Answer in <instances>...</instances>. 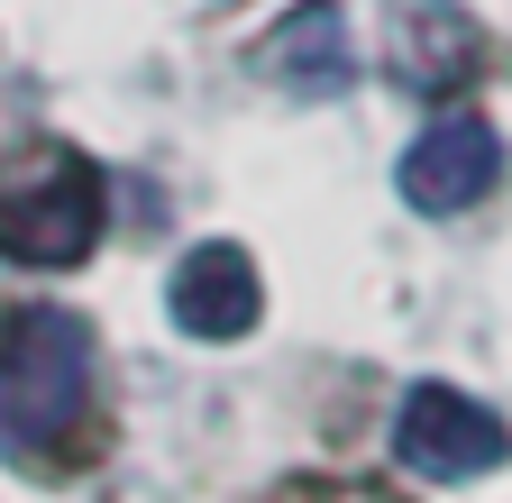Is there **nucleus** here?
Instances as JSON below:
<instances>
[{
  "instance_id": "nucleus-5",
  "label": "nucleus",
  "mask_w": 512,
  "mask_h": 503,
  "mask_svg": "<svg viewBox=\"0 0 512 503\" xmlns=\"http://www.w3.org/2000/svg\"><path fill=\"white\" fill-rule=\"evenodd\" d=\"M165 311H174V330H183V339H247L256 321H266L256 257H247V247H229V238H202V247L174 266Z\"/></svg>"
},
{
  "instance_id": "nucleus-2",
  "label": "nucleus",
  "mask_w": 512,
  "mask_h": 503,
  "mask_svg": "<svg viewBox=\"0 0 512 503\" xmlns=\"http://www.w3.org/2000/svg\"><path fill=\"white\" fill-rule=\"evenodd\" d=\"M101 247V165L74 147H37L0 174V257L10 266H83Z\"/></svg>"
},
{
  "instance_id": "nucleus-4",
  "label": "nucleus",
  "mask_w": 512,
  "mask_h": 503,
  "mask_svg": "<svg viewBox=\"0 0 512 503\" xmlns=\"http://www.w3.org/2000/svg\"><path fill=\"white\" fill-rule=\"evenodd\" d=\"M394 183H403V202L430 211V220L485 202L494 183H503V138H494V119H476V110H439L430 129L403 147V174H394Z\"/></svg>"
},
{
  "instance_id": "nucleus-1",
  "label": "nucleus",
  "mask_w": 512,
  "mask_h": 503,
  "mask_svg": "<svg viewBox=\"0 0 512 503\" xmlns=\"http://www.w3.org/2000/svg\"><path fill=\"white\" fill-rule=\"evenodd\" d=\"M92 403V330L55 302L0 321V449H55Z\"/></svg>"
},
{
  "instance_id": "nucleus-3",
  "label": "nucleus",
  "mask_w": 512,
  "mask_h": 503,
  "mask_svg": "<svg viewBox=\"0 0 512 503\" xmlns=\"http://www.w3.org/2000/svg\"><path fill=\"white\" fill-rule=\"evenodd\" d=\"M394 458L412 476H430V485H467V476L512 458V430L458 385H412L403 412H394Z\"/></svg>"
},
{
  "instance_id": "nucleus-7",
  "label": "nucleus",
  "mask_w": 512,
  "mask_h": 503,
  "mask_svg": "<svg viewBox=\"0 0 512 503\" xmlns=\"http://www.w3.org/2000/svg\"><path fill=\"white\" fill-rule=\"evenodd\" d=\"M476 65V28L467 10H448V0H394V74L439 92Z\"/></svg>"
},
{
  "instance_id": "nucleus-6",
  "label": "nucleus",
  "mask_w": 512,
  "mask_h": 503,
  "mask_svg": "<svg viewBox=\"0 0 512 503\" xmlns=\"http://www.w3.org/2000/svg\"><path fill=\"white\" fill-rule=\"evenodd\" d=\"M266 65H275V83H284V92H302V101L348 92V74H357L348 10H339V0H302V10L266 37Z\"/></svg>"
}]
</instances>
